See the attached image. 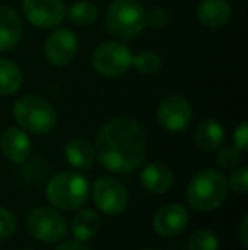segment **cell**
<instances>
[{"label":"cell","mask_w":248,"mask_h":250,"mask_svg":"<svg viewBox=\"0 0 248 250\" xmlns=\"http://www.w3.org/2000/svg\"><path fill=\"white\" fill-rule=\"evenodd\" d=\"M94 148L104 168L116 174H131L146 158V136L136 119L117 116L99 129Z\"/></svg>","instance_id":"1"},{"label":"cell","mask_w":248,"mask_h":250,"mask_svg":"<svg viewBox=\"0 0 248 250\" xmlns=\"http://www.w3.org/2000/svg\"><path fill=\"white\" fill-rule=\"evenodd\" d=\"M187 203L199 213L214 211L228 196L226 177L216 168H202L191 179L187 186Z\"/></svg>","instance_id":"2"},{"label":"cell","mask_w":248,"mask_h":250,"mask_svg":"<svg viewBox=\"0 0 248 250\" xmlns=\"http://www.w3.org/2000/svg\"><path fill=\"white\" fill-rule=\"evenodd\" d=\"M12 116L19 128L33 135H48L53 131L58 121L53 105L36 94H27L14 102Z\"/></svg>","instance_id":"3"},{"label":"cell","mask_w":248,"mask_h":250,"mask_svg":"<svg viewBox=\"0 0 248 250\" xmlns=\"http://www.w3.org/2000/svg\"><path fill=\"white\" fill-rule=\"evenodd\" d=\"M90 186L80 172L65 170L53 175L46 184V198L57 209L73 211L85 204Z\"/></svg>","instance_id":"4"},{"label":"cell","mask_w":248,"mask_h":250,"mask_svg":"<svg viewBox=\"0 0 248 250\" xmlns=\"http://www.w3.org/2000/svg\"><path fill=\"white\" fill-rule=\"evenodd\" d=\"M145 7L138 0H114L106 12V29L117 40L139 36L145 24Z\"/></svg>","instance_id":"5"},{"label":"cell","mask_w":248,"mask_h":250,"mask_svg":"<svg viewBox=\"0 0 248 250\" xmlns=\"http://www.w3.org/2000/svg\"><path fill=\"white\" fill-rule=\"evenodd\" d=\"M133 56V51L121 41H104L92 53V66L99 75L113 79L131 68Z\"/></svg>","instance_id":"6"},{"label":"cell","mask_w":248,"mask_h":250,"mask_svg":"<svg viewBox=\"0 0 248 250\" xmlns=\"http://www.w3.org/2000/svg\"><path fill=\"white\" fill-rule=\"evenodd\" d=\"M26 227L36 240L43 244H57L65 238L68 223L58 209L46 206L34 208L26 218Z\"/></svg>","instance_id":"7"},{"label":"cell","mask_w":248,"mask_h":250,"mask_svg":"<svg viewBox=\"0 0 248 250\" xmlns=\"http://www.w3.org/2000/svg\"><path fill=\"white\" fill-rule=\"evenodd\" d=\"M92 199L95 208L104 214L117 216L128 208V191L117 179L99 177L92 186Z\"/></svg>","instance_id":"8"},{"label":"cell","mask_w":248,"mask_h":250,"mask_svg":"<svg viewBox=\"0 0 248 250\" xmlns=\"http://www.w3.org/2000/svg\"><path fill=\"white\" fill-rule=\"evenodd\" d=\"M156 118L165 131L182 133L192 121V105L184 96L170 94L163 97L156 109Z\"/></svg>","instance_id":"9"},{"label":"cell","mask_w":248,"mask_h":250,"mask_svg":"<svg viewBox=\"0 0 248 250\" xmlns=\"http://www.w3.org/2000/svg\"><path fill=\"white\" fill-rule=\"evenodd\" d=\"M63 0H22V12L33 26L39 29H55L65 19Z\"/></svg>","instance_id":"10"},{"label":"cell","mask_w":248,"mask_h":250,"mask_svg":"<svg viewBox=\"0 0 248 250\" xmlns=\"http://www.w3.org/2000/svg\"><path fill=\"white\" fill-rule=\"evenodd\" d=\"M78 51V38L70 29H55L44 43V56L55 66H66Z\"/></svg>","instance_id":"11"},{"label":"cell","mask_w":248,"mask_h":250,"mask_svg":"<svg viewBox=\"0 0 248 250\" xmlns=\"http://www.w3.org/2000/svg\"><path fill=\"white\" fill-rule=\"evenodd\" d=\"M189 225V209L184 204L169 203L156 209L153 216V230L160 237H177Z\"/></svg>","instance_id":"12"},{"label":"cell","mask_w":248,"mask_h":250,"mask_svg":"<svg viewBox=\"0 0 248 250\" xmlns=\"http://www.w3.org/2000/svg\"><path fill=\"white\" fill-rule=\"evenodd\" d=\"M31 145L33 143L29 135L22 128H16V126L7 128L0 136V150L7 160L16 165L26 164L31 155Z\"/></svg>","instance_id":"13"},{"label":"cell","mask_w":248,"mask_h":250,"mask_svg":"<svg viewBox=\"0 0 248 250\" xmlns=\"http://www.w3.org/2000/svg\"><path fill=\"white\" fill-rule=\"evenodd\" d=\"M141 186L152 194H165L173 186V172L162 162H152L141 170Z\"/></svg>","instance_id":"14"},{"label":"cell","mask_w":248,"mask_h":250,"mask_svg":"<svg viewBox=\"0 0 248 250\" xmlns=\"http://www.w3.org/2000/svg\"><path fill=\"white\" fill-rule=\"evenodd\" d=\"M22 21L9 5H0V53L17 46L22 38Z\"/></svg>","instance_id":"15"},{"label":"cell","mask_w":248,"mask_h":250,"mask_svg":"<svg viewBox=\"0 0 248 250\" xmlns=\"http://www.w3.org/2000/svg\"><path fill=\"white\" fill-rule=\"evenodd\" d=\"M231 17V5L228 0H201L197 7V19L209 29H219Z\"/></svg>","instance_id":"16"},{"label":"cell","mask_w":248,"mask_h":250,"mask_svg":"<svg viewBox=\"0 0 248 250\" xmlns=\"http://www.w3.org/2000/svg\"><path fill=\"white\" fill-rule=\"evenodd\" d=\"M194 142L202 151H216L225 142V128L216 119H204L194 129Z\"/></svg>","instance_id":"17"},{"label":"cell","mask_w":248,"mask_h":250,"mask_svg":"<svg viewBox=\"0 0 248 250\" xmlns=\"http://www.w3.org/2000/svg\"><path fill=\"white\" fill-rule=\"evenodd\" d=\"M65 158L73 168L85 170L95 162V148L85 138H72L65 145Z\"/></svg>","instance_id":"18"},{"label":"cell","mask_w":248,"mask_h":250,"mask_svg":"<svg viewBox=\"0 0 248 250\" xmlns=\"http://www.w3.org/2000/svg\"><path fill=\"white\" fill-rule=\"evenodd\" d=\"M100 225L102 220L95 209H82L72 220V235L75 240L85 244L99 233Z\"/></svg>","instance_id":"19"},{"label":"cell","mask_w":248,"mask_h":250,"mask_svg":"<svg viewBox=\"0 0 248 250\" xmlns=\"http://www.w3.org/2000/svg\"><path fill=\"white\" fill-rule=\"evenodd\" d=\"M24 83L22 70L12 60L0 58V96H14Z\"/></svg>","instance_id":"20"},{"label":"cell","mask_w":248,"mask_h":250,"mask_svg":"<svg viewBox=\"0 0 248 250\" xmlns=\"http://www.w3.org/2000/svg\"><path fill=\"white\" fill-rule=\"evenodd\" d=\"M99 9L95 3L87 0H76L65 9V17L75 26H90L97 21Z\"/></svg>","instance_id":"21"},{"label":"cell","mask_w":248,"mask_h":250,"mask_svg":"<svg viewBox=\"0 0 248 250\" xmlns=\"http://www.w3.org/2000/svg\"><path fill=\"white\" fill-rule=\"evenodd\" d=\"M187 250H219L218 235L208 228H199L189 238Z\"/></svg>","instance_id":"22"},{"label":"cell","mask_w":248,"mask_h":250,"mask_svg":"<svg viewBox=\"0 0 248 250\" xmlns=\"http://www.w3.org/2000/svg\"><path fill=\"white\" fill-rule=\"evenodd\" d=\"M143 75H153L162 68V56L155 51H141L133 56V65Z\"/></svg>","instance_id":"23"},{"label":"cell","mask_w":248,"mask_h":250,"mask_svg":"<svg viewBox=\"0 0 248 250\" xmlns=\"http://www.w3.org/2000/svg\"><path fill=\"white\" fill-rule=\"evenodd\" d=\"M240 162H242V151L235 145L223 146L216 155V164H218V167L225 168V170H233L235 167H238Z\"/></svg>","instance_id":"24"},{"label":"cell","mask_w":248,"mask_h":250,"mask_svg":"<svg viewBox=\"0 0 248 250\" xmlns=\"http://www.w3.org/2000/svg\"><path fill=\"white\" fill-rule=\"evenodd\" d=\"M228 188L235 191L236 194H247L248 192V167L238 165L233 168L231 175L228 177Z\"/></svg>","instance_id":"25"},{"label":"cell","mask_w":248,"mask_h":250,"mask_svg":"<svg viewBox=\"0 0 248 250\" xmlns=\"http://www.w3.org/2000/svg\"><path fill=\"white\" fill-rule=\"evenodd\" d=\"M145 24L152 29H163L169 24V12L162 7H153V9L146 10Z\"/></svg>","instance_id":"26"},{"label":"cell","mask_w":248,"mask_h":250,"mask_svg":"<svg viewBox=\"0 0 248 250\" xmlns=\"http://www.w3.org/2000/svg\"><path fill=\"white\" fill-rule=\"evenodd\" d=\"M16 218L9 209L0 206V240H7L16 233Z\"/></svg>","instance_id":"27"},{"label":"cell","mask_w":248,"mask_h":250,"mask_svg":"<svg viewBox=\"0 0 248 250\" xmlns=\"http://www.w3.org/2000/svg\"><path fill=\"white\" fill-rule=\"evenodd\" d=\"M233 142H235V146L240 151H247L248 150V123L242 121L236 129L233 131Z\"/></svg>","instance_id":"28"},{"label":"cell","mask_w":248,"mask_h":250,"mask_svg":"<svg viewBox=\"0 0 248 250\" xmlns=\"http://www.w3.org/2000/svg\"><path fill=\"white\" fill-rule=\"evenodd\" d=\"M53 250H90V249L87 247L83 242L66 240V242H61V244H58V247H55Z\"/></svg>","instance_id":"29"},{"label":"cell","mask_w":248,"mask_h":250,"mask_svg":"<svg viewBox=\"0 0 248 250\" xmlns=\"http://www.w3.org/2000/svg\"><path fill=\"white\" fill-rule=\"evenodd\" d=\"M247 230H248V216L242 218V223H240V242H242L243 247H248V235H247Z\"/></svg>","instance_id":"30"},{"label":"cell","mask_w":248,"mask_h":250,"mask_svg":"<svg viewBox=\"0 0 248 250\" xmlns=\"http://www.w3.org/2000/svg\"><path fill=\"white\" fill-rule=\"evenodd\" d=\"M141 250H158V249H141Z\"/></svg>","instance_id":"31"},{"label":"cell","mask_w":248,"mask_h":250,"mask_svg":"<svg viewBox=\"0 0 248 250\" xmlns=\"http://www.w3.org/2000/svg\"><path fill=\"white\" fill-rule=\"evenodd\" d=\"M22 250H33V249H22Z\"/></svg>","instance_id":"32"}]
</instances>
